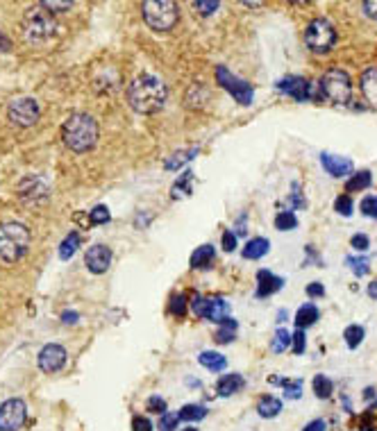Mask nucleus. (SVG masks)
<instances>
[{"mask_svg":"<svg viewBox=\"0 0 377 431\" xmlns=\"http://www.w3.org/2000/svg\"><path fill=\"white\" fill-rule=\"evenodd\" d=\"M166 84L154 75L143 73L128 86V102L137 114H157L166 104Z\"/></svg>","mask_w":377,"mask_h":431,"instance_id":"1","label":"nucleus"},{"mask_svg":"<svg viewBox=\"0 0 377 431\" xmlns=\"http://www.w3.org/2000/svg\"><path fill=\"white\" fill-rule=\"evenodd\" d=\"M100 137L98 121L91 114H73L62 125V141L73 152H89L95 148Z\"/></svg>","mask_w":377,"mask_h":431,"instance_id":"2","label":"nucleus"},{"mask_svg":"<svg viewBox=\"0 0 377 431\" xmlns=\"http://www.w3.org/2000/svg\"><path fill=\"white\" fill-rule=\"evenodd\" d=\"M21 32L25 36V41L46 43V41H51L57 32H60V25H57L55 16L48 12L44 5H39V7H30L23 14Z\"/></svg>","mask_w":377,"mask_h":431,"instance_id":"3","label":"nucleus"},{"mask_svg":"<svg viewBox=\"0 0 377 431\" xmlns=\"http://www.w3.org/2000/svg\"><path fill=\"white\" fill-rule=\"evenodd\" d=\"M30 247V229L23 223L9 220L0 225V259L7 264L18 261Z\"/></svg>","mask_w":377,"mask_h":431,"instance_id":"4","label":"nucleus"},{"mask_svg":"<svg viewBox=\"0 0 377 431\" xmlns=\"http://www.w3.org/2000/svg\"><path fill=\"white\" fill-rule=\"evenodd\" d=\"M141 12H143V21L148 23V27L157 32H168L176 27L180 12H178V5L173 0H146L141 5Z\"/></svg>","mask_w":377,"mask_h":431,"instance_id":"5","label":"nucleus"},{"mask_svg":"<svg viewBox=\"0 0 377 431\" xmlns=\"http://www.w3.org/2000/svg\"><path fill=\"white\" fill-rule=\"evenodd\" d=\"M336 39H339L336 27L327 18H314V21H309L305 30V43L312 53L327 55L336 46Z\"/></svg>","mask_w":377,"mask_h":431,"instance_id":"6","label":"nucleus"},{"mask_svg":"<svg viewBox=\"0 0 377 431\" xmlns=\"http://www.w3.org/2000/svg\"><path fill=\"white\" fill-rule=\"evenodd\" d=\"M318 82H321L325 100H332L336 104L352 100V80L343 69H330Z\"/></svg>","mask_w":377,"mask_h":431,"instance_id":"7","label":"nucleus"},{"mask_svg":"<svg viewBox=\"0 0 377 431\" xmlns=\"http://www.w3.org/2000/svg\"><path fill=\"white\" fill-rule=\"evenodd\" d=\"M216 82L223 86V89H225L239 104H244V107H250V104H253V100H255L253 84H248L246 80L237 78V75L232 73L230 69H225V66H216Z\"/></svg>","mask_w":377,"mask_h":431,"instance_id":"8","label":"nucleus"},{"mask_svg":"<svg viewBox=\"0 0 377 431\" xmlns=\"http://www.w3.org/2000/svg\"><path fill=\"white\" fill-rule=\"evenodd\" d=\"M7 116L18 128H32L41 116V109H39V102L34 98H16L9 102Z\"/></svg>","mask_w":377,"mask_h":431,"instance_id":"9","label":"nucleus"},{"mask_svg":"<svg viewBox=\"0 0 377 431\" xmlns=\"http://www.w3.org/2000/svg\"><path fill=\"white\" fill-rule=\"evenodd\" d=\"M27 420V406L23 399L12 397L0 404V431H18Z\"/></svg>","mask_w":377,"mask_h":431,"instance_id":"10","label":"nucleus"},{"mask_svg":"<svg viewBox=\"0 0 377 431\" xmlns=\"http://www.w3.org/2000/svg\"><path fill=\"white\" fill-rule=\"evenodd\" d=\"M37 366H39V370L48 372V375H53V372H60L66 366V350L62 348V345H55V343L46 345V348L39 352Z\"/></svg>","mask_w":377,"mask_h":431,"instance_id":"11","label":"nucleus"},{"mask_svg":"<svg viewBox=\"0 0 377 431\" xmlns=\"http://www.w3.org/2000/svg\"><path fill=\"white\" fill-rule=\"evenodd\" d=\"M84 266L89 268V273H93V275L107 273L110 266H112V250L102 243L91 245L84 254Z\"/></svg>","mask_w":377,"mask_h":431,"instance_id":"12","label":"nucleus"},{"mask_svg":"<svg viewBox=\"0 0 377 431\" xmlns=\"http://www.w3.org/2000/svg\"><path fill=\"white\" fill-rule=\"evenodd\" d=\"M277 91L293 98L296 102H307L309 100V82L300 75H286L277 82Z\"/></svg>","mask_w":377,"mask_h":431,"instance_id":"13","label":"nucleus"},{"mask_svg":"<svg viewBox=\"0 0 377 431\" xmlns=\"http://www.w3.org/2000/svg\"><path fill=\"white\" fill-rule=\"evenodd\" d=\"M321 164H323V168L330 172L332 177H345V175H350L352 168H355L352 159L339 157V155H330V152H323V155H321Z\"/></svg>","mask_w":377,"mask_h":431,"instance_id":"14","label":"nucleus"},{"mask_svg":"<svg viewBox=\"0 0 377 431\" xmlns=\"http://www.w3.org/2000/svg\"><path fill=\"white\" fill-rule=\"evenodd\" d=\"M46 196H48V186L41 177L30 175L21 182V198L25 203H41V200H46Z\"/></svg>","mask_w":377,"mask_h":431,"instance_id":"15","label":"nucleus"},{"mask_svg":"<svg viewBox=\"0 0 377 431\" xmlns=\"http://www.w3.org/2000/svg\"><path fill=\"white\" fill-rule=\"evenodd\" d=\"M257 282H259V284H257V291H255L257 298H268V295L282 291V286H284L282 277L273 275L270 271H259V273H257Z\"/></svg>","mask_w":377,"mask_h":431,"instance_id":"16","label":"nucleus"},{"mask_svg":"<svg viewBox=\"0 0 377 431\" xmlns=\"http://www.w3.org/2000/svg\"><path fill=\"white\" fill-rule=\"evenodd\" d=\"M227 313H230V304L223 298H205V309H202L200 318L220 324L225 318H230Z\"/></svg>","mask_w":377,"mask_h":431,"instance_id":"17","label":"nucleus"},{"mask_svg":"<svg viewBox=\"0 0 377 431\" xmlns=\"http://www.w3.org/2000/svg\"><path fill=\"white\" fill-rule=\"evenodd\" d=\"M359 86H362V93H364L366 102L377 109V66H371V69H366L362 73Z\"/></svg>","mask_w":377,"mask_h":431,"instance_id":"18","label":"nucleus"},{"mask_svg":"<svg viewBox=\"0 0 377 431\" xmlns=\"http://www.w3.org/2000/svg\"><path fill=\"white\" fill-rule=\"evenodd\" d=\"M246 386V379L244 375H239V372H230V375H223L218 379V384H216V392L220 397H232V395H237V392Z\"/></svg>","mask_w":377,"mask_h":431,"instance_id":"19","label":"nucleus"},{"mask_svg":"<svg viewBox=\"0 0 377 431\" xmlns=\"http://www.w3.org/2000/svg\"><path fill=\"white\" fill-rule=\"evenodd\" d=\"M284 411V402L275 395H264L257 402V416L264 420H273Z\"/></svg>","mask_w":377,"mask_h":431,"instance_id":"20","label":"nucleus"},{"mask_svg":"<svg viewBox=\"0 0 377 431\" xmlns=\"http://www.w3.org/2000/svg\"><path fill=\"white\" fill-rule=\"evenodd\" d=\"M268 250H270V241L266 236L250 238V241L244 245V259H248V261H257V259L266 256Z\"/></svg>","mask_w":377,"mask_h":431,"instance_id":"21","label":"nucleus"},{"mask_svg":"<svg viewBox=\"0 0 377 431\" xmlns=\"http://www.w3.org/2000/svg\"><path fill=\"white\" fill-rule=\"evenodd\" d=\"M318 318H321V311H318V306L316 304H312V302H307V304H303L300 309H298V313H296V327L298 329H307V327H312V324H316L318 322Z\"/></svg>","mask_w":377,"mask_h":431,"instance_id":"22","label":"nucleus"},{"mask_svg":"<svg viewBox=\"0 0 377 431\" xmlns=\"http://www.w3.org/2000/svg\"><path fill=\"white\" fill-rule=\"evenodd\" d=\"M214 245H200L196 247V252L191 254V268L193 271H205V268H209L211 264H214Z\"/></svg>","mask_w":377,"mask_h":431,"instance_id":"23","label":"nucleus"},{"mask_svg":"<svg viewBox=\"0 0 377 431\" xmlns=\"http://www.w3.org/2000/svg\"><path fill=\"white\" fill-rule=\"evenodd\" d=\"M273 386H282L286 399H300L303 397V379H284V377H270L268 379Z\"/></svg>","mask_w":377,"mask_h":431,"instance_id":"24","label":"nucleus"},{"mask_svg":"<svg viewBox=\"0 0 377 431\" xmlns=\"http://www.w3.org/2000/svg\"><path fill=\"white\" fill-rule=\"evenodd\" d=\"M207 406H202V404H185L180 411H178V416L182 423H200V420H205L207 418Z\"/></svg>","mask_w":377,"mask_h":431,"instance_id":"25","label":"nucleus"},{"mask_svg":"<svg viewBox=\"0 0 377 431\" xmlns=\"http://www.w3.org/2000/svg\"><path fill=\"white\" fill-rule=\"evenodd\" d=\"M198 361H200V366H205L211 372H220V370H225V366H227V359L218 352H202L198 357Z\"/></svg>","mask_w":377,"mask_h":431,"instance_id":"26","label":"nucleus"},{"mask_svg":"<svg viewBox=\"0 0 377 431\" xmlns=\"http://www.w3.org/2000/svg\"><path fill=\"white\" fill-rule=\"evenodd\" d=\"M312 388H314V395L318 399H330L332 392H334V381L327 375H316L312 381Z\"/></svg>","mask_w":377,"mask_h":431,"instance_id":"27","label":"nucleus"},{"mask_svg":"<svg viewBox=\"0 0 377 431\" xmlns=\"http://www.w3.org/2000/svg\"><path fill=\"white\" fill-rule=\"evenodd\" d=\"M371 184H373V172H371V170H359V172H355L350 179H348L345 189L350 191V193H355V191L369 189Z\"/></svg>","mask_w":377,"mask_h":431,"instance_id":"28","label":"nucleus"},{"mask_svg":"<svg viewBox=\"0 0 377 431\" xmlns=\"http://www.w3.org/2000/svg\"><path fill=\"white\" fill-rule=\"evenodd\" d=\"M364 336H366V331H364L362 324H348L345 331H343L345 345H348V348H350V350H357V348H359L362 341H364Z\"/></svg>","mask_w":377,"mask_h":431,"instance_id":"29","label":"nucleus"},{"mask_svg":"<svg viewBox=\"0 0 377 431\" xmlns=\"http://www.w3.org/2000/svg\"><path fill=\"white\" fill-rule=\"evenodd\" d=\"M80 243H82V236L77 234V232H71V234L60 243V259H64V261H66V259H71V256L75 254L77 247H80Z\"/></svg>","mask_w":377,"mask_h":431,"instance_id":"30","label":"nucleus"},{"mask_svg":"<svg viewBox=\"0 0 377 431\" xmlns=\"http://www.w3.org/2000/svg\"><path fill=\"white\" fill-rule=\"evenodd\" d=\"M191 179H193V172L191 170H185L182 172V177L176 182V184H173V198H182V196H189L191 193Z\"/></svg>","mask_w":377,"mask_h":431,"instance_id":"31","label":"nucleus"},{"mask_svg":"<svg viewBox=\"0 0 377 431\" xmlns=\"http://www.w3.org/2000/svg\"><path fill=\"white\" fill-rule=\"evenodd\" d=\"M196 155H198V150H196V148L189 150V152H187V150L176 152V155H173V157L166 161V164H164V168H166V170H178L182 164H187V161H191Z\"/></svg>","mask_w":377,"mask_h":431,"instance_id":"32","label":"nucleus"},{"mask_svg":"<svg viewBox=\"0 0 377 431\" xmlns=\"http://www.w3.org/2000/svg\"><path fill=\"white\" fill-rule=\"evenodd\" d=\"M289 345H291V334H289L284 327H279L277 331H275V336H273V341H270V350H273L275 354H282Z\"/></svg>","mask_w":377,"mask_h":431,"instance_id":"33","label":"nucleus"},{"mask_svg":"<svg viewBox=\"0 0 377 431\" xmlns=\"http://www.w3.org/2000/svg\"><path fill=\"white\" fill-rule=\"evenodd\" d=\"M275 227L279 232H291V229L298 227V216L293 212H279L275 216Z\"/></svg>","mask_w":377,"mask_h":431,"instance_id":"34","label":"nucleus"},{"mask_svg":"<svg viewBox=\"0 0 377 431\" xmlns=\"http://www.w3.org/2000/svg\"><path fill=\"white\" fill-rule=\"evenodd\" d=\"M234 331H237L234 318H225L223 322H220V329L216 331V341L218 343H232L234 341Z\"/></svg>","mask_w":377,"mask_h":431,"instance_id":"35","label":"nucleus"},{"mask_svg":"<svg viewBox=\"0 0 377 431\" xmlns=\"http://www.w3.org/2000/svg\"><path fill=\"white\" fill-rule=\"evenodd\" d=\"M345 264L350 266V271L357 275V277H364V275H369L371 271V261L366 256H348L345 259Z\"/></svg>","mask_w":377,"mask_h":431,"instance_id":"36","label":"nucleus"},{"mask_svg":"<svg viewBox=\"0 0 377 431\" xmlns=\"http://www.w3.org/2000/svg\"><path fill=\"white\" fill-rule=\"evenodd\" d=\"M180 423H182V420H180L178 413H171V411H166V413L159 418L157 429H159V431H176V429L180 427Z\"/></svg>","mask_w":377,"mask_h":431,"instance_id":"37","label":"nucleus"},{"mask_svg":"<svg viewBox=\"0 0 377 431\" xmlns=\"http://www.w3.org/2000/svg\"><path fill=\"white\" fill-rule=\"evenodd\" d=\"M334 212L341 214V216H352L355 212V203L350 196H339L334 200Z\"/></svg>","mask_w":377,"mask_h":431,"instance_id":"38","label":"nucleus"},{"mask_svg":"<svg viewBox=\"0 0 377 431\" xmlns=\"http://www.w3.org/2000/svg\"><path fill=\"white\" fill-rule=\"evenodd\" d=\"M187 306H189V302H187V298L185 295H173L171 298V313L173 315H178V318H185L187 315Z\"/></svg>","mask_w":377,"mask_h":431,"instance_id":"39","label":"nucleus"},{"mask_svg":"<svg viewBox=\"0 0 377 431\" xmlns=\"http://www.w3.org/2000/svg\"><path fill=\"white\" fill-rule=\"evenodd\" d=\"M291 350H293V354H298V357L305 354V350H307V336H305L303 329H296V334H291Z\"/></svg>","mask_w":377,"mask_h":431,"instance_id":"40","label":"nucleus"},{"mask_svg":"<svg viewBox=\"0 0 377 431\" xmlns=\"http://www.w3.org/2000/svg\"><path fill=\"white\" fill-rule=\"evenodd\" d=\"M110 209L105 207V205H98V207H93L91 209V223L93 225H105V223H110Z\"/></svg>","mask_w":377,"mask_h":431,"instance_id":"41","label":"nucleus"},{"mask_svg":"<svg viewBox=\"0 0 377 431\" xmlns=\"http://www.w3.org/2000/svg\"><path fill=\"white\" fill-rule=\"evenodd\" d=\"M362 214L366 218H377V196H366L362 200Z\"/></svg>","mask_w":377,"mask_h":431,"instance_id":"42","label":"nucleus"},{"mask_svg":"<svg viewBox=\"0 0 377 431\" xmlns=\"http://www.w3.org/2000/svg\"><path fill=\"white\" fill-rule=\"evenodd\" d=\"M132 431H154V425L146 416H134L132 418Z\"/></svg>","mask_w":377,"mask_h":431,"instance_id":"43","label":"nucleus"},{"mask_svg":"<svg viewBox=\"0 0 377 431\" xmlns=\"http://www.w3.org/2000/svg\"><path fill=\"white\" fill-rule=\"evenodd\" d=\"M148 411L150 413H157V416H164L168 411V406H166V402H164L161 397H157V395H152L150 399H148Z\"/></svg>","mask_w":377,"mask_h":431,"instance_id":"44","label":"nucleus"},{"mask_svg":"<svg viewBox=\"0 0 377 431\" xmlns=\"http://www.w3.org/2000/svg\"><path fill=\"white\" fill-rule=\"evenodd\" d=\"M220 243H223V250L225 252H234L237 250V234L234 232H223V236H220Z\"/></svg>","mask_w":377,"mask_h":431,"instance_id":"45","label":"nucleus"},{"mask_svg":"<svg viewBox=\"0 0 377 431\" xmlns=\"http://www.w3.org/2000/svg\"><path fill=\"white\" fill-rule=\"evenodd\" d=\"M218 7H220L218 0H209V3H202V0H198V3H196V9H200L202 16H211Z\"/></svg>","mask_w":377,"mask_h":431,"instance_id":"46","label":"nucleus"},{"mask_svg":"<svg viewBox=\"0 0 377 431\" xmlns=\"http://www.w3.org/2000/svg\"><path fill=\"white\" fill-rule=\"evenodd\" d=\"M350 245L355 247V250H359V252H366L371 247V241H369V236L366 234H355L352 236V241H350Z\"/></svg>","mask_w":377,"mask_h":431,"instance_id":"47","label":"nucleus"},{"mask_svg":"<svg viewBox=\"0 0 377 431\" xmlns=\"http://www.w3.org/2000/svg\"><path fill=\"white\" fill-rule=\"evenodd\" d=\"M309 100H312V102L325 100L323 89H321V82H309Z\"/></svg>","mask_w":377,"mask_h":431,"instance_id":"48","label":"nucleus"},{"mask_svg":"<svg viewBox=\"0 0 377 431\" xmlns=\"http://www.w3.org/2000/svg\"><path fill=\"white\" fill-rule=\"evenodd\" d=\"M44 7H46L51 14H57V12H64V9H71L73 3H53V0H46Z\"/></svg>","mask_w":377,"mask_h":431,"instance_id":"49","label":"nucleus"},{"mask_svg":"<svg viewBox=\"0 0 377 431\" xmlns=\"http://www.w3.org/2000/svg\"><path fill=\"white\" fill-rule=\"evenodd\" d=\"M303 431H327V423L323 418H316V420H309V423L303 427Z\"/></svg>","mask_w":377,"mask_h":431,"instance_id":"50","label":"nucleus"},{"mask_svg":"<svg viewBox=\"0 0 377 431\" xmlns=\"http://www.w3.org/2000/svg\"><path fill=\"white\" fill-rule=\"evenodd\" d=\"M307 295H309V298H323V295H325L323 284L321 282H312V284L307 286Z\"/></svg>","mask_w":377,"mask_h":431,"instance_id":"51","label":"nucleus"},{"mask_svg":"<svg viewBox=\"0 0 377 431\" xmlns=\"http://www.w3.org/2000/svg\"><path fill=\"white\" fill-rule=\"evenodd\" d=\"M191 309H193V313H196L198 315V318H200V315H202V309H205V298H202V295H193V300H191Z\"/></svg>","mask_w":377,"mask_h":431,"instance_id":"52","label":"nucleus"},{"mask_svg":"<svg viewBox=\"0 0 377 431\" xmlns=\"http://www.w3.org/2000/svg\"><path fill=\"white\" fill-rule=\"evenodd\" d=\"M364 14L373 18V21H377V0H371V3H364Z\"/></svg>","mask_w":377,"mask_h":431,"instance_id":"53","label":"nucleus"},{"mask_svg":"<svg viewBox=\"0 0 377 431\" xmlns=\"http://www.w3.org/2000/svg\"><path fill=\"white\" fill-rule=\"evenodd\" d=\"M9 48H12V41H9V36L0 32V53H7Z\"/></svg>","mask_w":377,"mask_h":431,"instance_id":"54","label":"nucleus"},{"mask_svg":"<svg viewBox=\"0 0 377 431\" xmlns=\"http://www.w3.org/2000/svg\"><path fill=\"white\" fill-rule=\"evenodd\" d=\"M62 320H64L66 324H73V322L77 320V313H75V311H64V313H62Z\"/></svg>","mask_w":377,"mask_h":431,"instance_id":"55","label":"nucleus"},{"mask_svg":"<svg viewBox=\"0 0 377 431\" xmlns=\"http://www.w3.org/2000/svg\"><path fill=\"white\" fill-rule=\"evenodd\" d=\"M369 295H371L373 300H377V282H371V284H369Z\"/></svg>","mask_w":377,"mask_h":431,"instance_id":"56","label":"nucleus"},{"mask_svg":"<svg viewBox=\"0 0 377 431\" xmlns=\"http://www.w3.org/2000/svg\"><path fill=\"white\" fill-rule=\"evenodd\" d=\"M364 399H375V388H366L364 390Z\"/></svg>","mask_w":377,"mask_h":431,"instance_id":"57","label":"nucleus"},{"mask_svg":"<svg viewBox=\"0 0 377 431\" xmlns=\"http://www.w3.org/2000/svg\"><path fill=\"white\" fill-rule=\"evenodd\" d=\"M182 431H198V429H196V427H191V425H189L187 429H182Z\"/></svg>","mask_w":377,"mask_h":431,"instance_id":"58","label":"nucleus"}]
</instances>
